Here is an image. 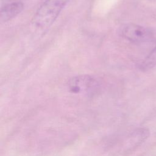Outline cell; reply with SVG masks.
Here are the masks:
<instances>
[{
	"mask_svg": "<svg viewBox=\"0 0 156 156\" xmlns=\"http://www.w3.org/2000/svg\"><path fill=\"white\" fill-rule=\"evenodd\" d=\"M156 66V46L146 56L141 63L140 68L142 70L151 69Z\"/></svg>",
	"mask_w": 156,
	"mask_h": 156,
	"instance_id": "obj_5",
	"label": "cell"
},
{
	"mask_svg": "<svg viewBox=\"0 0 156 156\" xmlns=\"http://www.w3.org/2000/svg\"><path fill=\"white\" fill-rule=\"evenodd\" d=\"M120 34L126 40L134 43L151 42L155 37L151 29L134 23L123 26L120 30Z\"/></svg>",
	"mask_w": 156,
	"mask_h": 156,
	"instance_id": "obj_2",
	"label": "cell"
},
{
	"mask_svg": "<svg viewBox=\"0 0 156 156\" xmlns=\"http://www.w3.org/2000/svg\"><path fill=\"white\" fill-rule=\"evenodd\" d=\"M70 0H46L37 9L32 19V25L37 29L49 27Z\"/></svg>",
	"mask_w": 156,
	"mask_h": 156,
	"instance_id": "obj_1",
	"label": "cell"
},
{
	"mask_svg": "<svg viewBox=\"0 0 156 156\" xmlns=\"http://www.w3.org/2000/svg\"><path fill=\"white\" fill-rule=\"evenodd\" d=\"M98 85L96 80L89 75H79L72 77L68 81L69 90L74 93L89 91Z\"/></svg>",
	"mask_w": 156,
	"mask_h": 156,
	"instance_id": "obj_3",
	"label": "cell"
},
{
	"mask_svg": "<svg viewBox=\"0 0 156 156\" xmlns=\"http://www.w3.org/2000/svg\"><path fill=\"white\" fill-rule=\"evenodd\" d=\"M24 9L23 2H13L4 5L0 12V20L1 22H7L16 16Z\"/></svg>",
	"mask_w": 156,
	"mask_h": 156,
	"instance_id": "obj_4",
	"label": "cell"
}]
</instances>
